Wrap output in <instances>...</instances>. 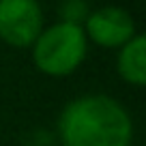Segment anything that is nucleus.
Returning a JSON list of instances; mask_svg holds the SVG:
<instances>
[{"label": "nucleus", "instance_id": "1", "mask_svg": "<svg viewBox=\"0 0 146 146\" xmlns=\"http://www.w3.org/2000/svg\"><path fill=\"white\" fill-rule=\"evenodd\" d=\"M58 131L64 146H131L133 125L118 101L88 95L62 110Z\"/></svg>", "mask_w": 146, "mask_h": 146}, {"label": "nucleus", "instance_id": "2", "mask_svg": "<svg viewBox=\"0 0 146 146\" xmlns=\"http://www.w3.org/2000/svg\"><path fill=\"white\" fill-rule=\"evenodd\" d=\"M86 56V35L82 26L60 22L36 36L32 58L39 71L47 75H69Z\"/></svg>", "mask_w": 146, "mask_h": 146}, {"label": "nucleus", "instance_id": "3", "mask_svg": "<svg viewBox=\"0 0 146 146\" xmlns=\"http://www.w3.org/2000/svg\"><path fill=\"white\" fill-rule=\"evenodd\" d=\"M43 28L36 0H0V39L13 47H28Z\"/></svg>", "mask_w": 146, "mask_h": 146}, {"label": "nucleus", "instance_id": "4", "mask_svg": "<svg viewBox=\"0 0 146 146\" xmlns=\"http://www.w3.org/2000/svg\"><path fill=\"white\" fill-rule=\"evenodd\" d=\"M101 47H123L127 41L135 36L131 15L118 7H105L86 17V32Z\"/></svg>", "mask_w": 146, "mask_h": 146}, {"label": "nucleus", "instance_id": "5", "mask_svg": "<svg viewBox=\"0 0 146 146\" xmlns=\"http://www.w3.org/2000/svg\"><path fill=\"white\" fill-rule=\"evenodd\" d=\"M118 73L133 86L146 84V39L142 35H135L123 45L118 54Z\"/></svg>", "mask_w": 146, "mask_h": 146}, {"label": "nucleus", "instance_id": "6", "mask_svg": "<svg viewBox=\"0 0 146 146\" xmlns=\"http://www.w3.org/2000/svg\"><path fill=\"white\" fill-rule=\"evenodd\" d=\"M60 13H62V17H64L67 24L80 26V24L88 17V7H86L84 0H64L62 5H60Z\"/></svg>", "mask_w": 146, "mask_h": 146}]
</instances>
